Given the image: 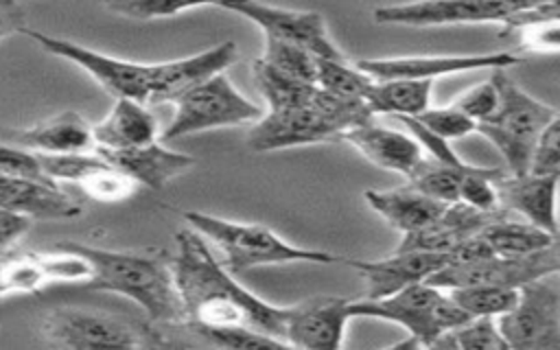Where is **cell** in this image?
<instances>
[{
    "instance_id": "cell-1",
    "label": "cell",
    "mask_w": 560,
    "mask_h": 350,
    "mask_svg": "<svg viewBox=\"0 0 560 350\" xmlns=\"http://www.w3.org/2000/svg\"><path fill=\"white\" fill-rule=\"evenodd\" d=\"M20 33L33 39L52 57L79 66L114 98H133L149 107L166 101L173 103L184 90L217 72H225L238 59L234 42H221L203 52L182 59L140 63L98 52L94 48L28 26H22Z\"/></svg>"
},
{
    "instance_id": "cell-2",
    "label": "cell",
    "mask_w": 560,
    "mask_h": 350,
    "mask_svg": "<svg viewBox=\"0 0 560 350\" xmlns=\"http://www.w3.org/2000/svg\"><path fill=\"white\" fill-rule=\"evenodd\" d=\"M171 262L186 319L210 326H247L287 346V306H276L234 280V273L217 260L199 232L182 228L175 234Z\"/></svg>"
},
{
    "instance_id": "cell-3",
    "label": "cell",
    "mask_w": 560,
    "mask_h": 350,
    "mask_svg": "<svg viewBox=\"0 0 560 350\" xmlns=\"http://www.w3.org/2000/svg\"><path fill=\"white\" fill-rule=\"evenodd\" d=\"M79 252L90 265L88 289L118 293L136 302L151 322L179 326L186 319L166 252H131L94 247L79 241H59Z\"/></svg>"
},
{
    "instance_id": "cell-4",
    "label": "cell",
    "mask_w": 560,
    "mask_h": 350,
    "mask_svg": "<svg viewBox=\"0 0 560 350\" xmlns=\"http://www.w3.org/2000/svg\"><path fill=\"white\" fill-rule=\"evenodd\" d=\"M182 219L188 228L199 232L208 243L217 245L223 254V265L236 276L254 267L284 265V262H315L335 265L346 262V256L311 249L284 241L273 230L260 223H241L214 217L201 210H184Z\"/></svg>"
},
{
    "instance_id": "cell-5",
    "label": "cell",
    "mask_w": 560,
    "mask_h": 350,
    "mask_svg": "<svg viewBox=\"0 0 560 350\" xmlns=\"http://www.w3.org/2000/svg\"><path fill=\"white\" fill-rule=\"evenodd\" d=\"M490 79L499 90V105L488 120L477 122V133L503 155L512 175H525L545 127L558 112L525 92L505 70H492Z\"/></svg>"
},
{
    "instance_id": "cell-6",
    "label": "cell",
    "mask_w": 560,
    "mask_h": 350,
    "mask_svg": "<svg viewBox=\"0 0 560 350\" xmlns=\"http://www.w3.org/2000/svg\"><path fill=\"white\" fill-rule=\"evenodd\" d=\"M350 315L374 317L405 328L409 337L400 343H394V348H431L442 332L453 330L470 319V315L451 298L446 289L433 287L429 282H416L376 300H350Z\"/></svg>"
},
{
    "instance_id": "cell-7",
    "label": "cell",
    "mask_w": 560,
    "mask_h": 350,
    "mask_svg": "<svg viewBox=\"0 0 560 350\" xmlns=\"http://www.w3.org/2000/svg\"><path fill=\"white\" fill-rule=\"evenodd\" d=\"M42 335L55 348H164L166 339L151 326L79 306H59L42 317Z\"/></svg>"
},
{
    "instance_id": "cell-8",
    "label": "cell",
    "mask_w": 560,
    "mask_h": 350,
    "mask_svg": "<svg viewBox=\"0 0 560 350\" xmlns=\"http://www.w3.org/2000/svg\"><path fill=\"white\" fill-rule=\"evenodd\" d=\"M173 118L162 133L164 140L256 122L265 114L260 105L234 88L225 72L190 85L173 101Z\"/></svg>"
},
{
    "instance_id": "cell-9",
    "label": "cell",
    "mask_w": 560,
    "mask_h": 350,
    "mask_svg": "<svg viewBox=\"0 0 560 350\" xmlns=\"http://www.w3.org/2000/svg\"><path fill=\"white\" fill-rule=\"evenodd\" d=\"M560 273V236L525 256H486L477 260H448L427 282L440 289L468 284H499L518 289L525 282Z\"/></svg>"
},
{
    "instance_id": "cell-10",
    "label": "cell",
    "mask_w": 560,
    "mask_h": 350,
    "mask_svg": "<svg viewBox=\"0 0 560 350\" xmlns=\"http://www.w3.org/2000/svg\"><path fill=\"white\" fill-rule=\"evenodd\" d=\"M536 0H411L385 4L372 11L376 24L387 26H459V24H505L512 15Z\"/></svg>"
},
{
    "instance_id": "cell-11",
    "label": "cell",
    "mask_w": 560,
    "mask_h": 350,
    "mask_svg": "<svg viewBox=\"0 0 560 350\" xmlns=\"http://www.w3.org/2000/svg\"><path fill=\"white\" fill-rule=\"evenodd\" d=\"M508 348L560 350V295L540 280L518 287L516 304L497 317Z\"/></svg>"
},
{
    "instance_id": "cell-12",
    "label": "cell",
    "mask_w": 560,
    "mask_h": 350,
    "mask_svg": "<svg viewBox=\"0 0 560 350\" xmlns=\"http://www.w3.org/2000/svg\"><path fill=\"white\" fill-rule=\"evenodd\" d=\"M214 7L247 18L262 35L298 44L317 59H343V52L330 39L326 22L317 11H295L260 0H217Z\"/></svg>"
},
{
    "instance_id": "cell-13",
    "label": "cell",
    "mask_w": 560,
    "mask_h": 350,
    "mask_svg": "<svg viewBox=\"0 0 560 350\" xmlns=\"http://www.w3.org/2000/svg\"><path fill=\"white\" fill-rule=\"evenodd\" d=\"M523 59L512 52H470V55H413V57H385L359 59L357 68L372 79H427L472 72V70H508Z\"/></svg>"
},
{
    "instance_id": "cell-14",
    "label": "cell",
    "mask_w": 560,
    "mask_h": 350,
    "mask_svg": "<svg viewBox=\"0 0 560 350\" xmlns=\"http://www.w3.org/2000/svg\"><path fill=\"white\" fill-rule=\"evenodd\" d=\"M319 142H339V131L311 101L291 109H269L252 125L247 133V147L256 153Z\"/></svg>"
},
{
    "instance_id": "cell-15",
    "label": "cell",
    "mask_w": 560,
    "mask_h": 350,
    "mask_svg": "<svg viewBox=\"0 0 560 350\" xmlns=\"http://www.w3.org/2000/svg\"><path fill=\"white\" fill-rule=\"evenodd\" d=\"M350 319L348 298L313 295L300 304L287 306L284 341L289 348L337 350L343 343Z\"/></svg>"
},
{
    "instance_id": "cell-16",
    "label": "cell",
    "mask_w": 560,
    "mask_h": 350,
    "mask_svg": "<svg viewBox=\"0 0 560 350\" xmlns=\"http://www.w3.org/2000/svg\"><path fill=\"white\" fill-rule=\"evenodd\" d=\"M448 262V254L427 249H396L381 260L346 258L343 265L357 269L365 280V298L376 300L392 295L409 284L427 282Z\"/></svg>"
},
{
    "instance_id": "cell-17",
    "label": "cell",
    "mask_w": 560,
    "mask_h": 350,
    "mask_svg": "<svg viewBox=\"0 0 560 350\" xmlns=\"http://www.w3.org/2000/svg\"><path fill=\"white\" fill-rule=\"evenodd\" d=\"M558 188L560 173L529 171L525 175H510L497 182L499 206L510 214H521L527 223L558 236Z\"/></svg>"
},
{
    "instance_id": "cell-18",
    "label": "cell",
    "mask_w": 560,
    "mask_h": 350,
    "mask_svg": "<svg viewBox=\"0 0 560 350\" xmlns=\"http://www.w3.org/2000/svg\"><path fill=\"white\" fill-rule=\"evenodd\" d=\"M0 140L35 153H90L96 149L92 125L79 112H59L28 127H4Z\"/></svg>"
},
{
    "instance_id": "cell-19",
    "label": "cell",
    "mask_w": 560,
    "mask_h": 350,
    "mask_svg": "<svg viewBox=\"0 0 560 350\" xmlns=\"http://www.w3.org/2000/svg\"><path fill=\"white\" fill-rule=\"evenodd\" d=\"M0 206L31 221H68L81 217V203L52 177L0 182Z\"/></svg>"
},
{
    "instance_id": "cell-20",
    "label": "cell",
    "mask_w": 560,
    "mask_h": 350,
    "mask_svg": "<svg viewBox=\"0 0 560 350\" xmlns=\"http://www.w3.org/2000/svg\"><path fill=\"white\" fill-rule=\"evenodd\" d=\"M112 166L127 173L138 186L162 190L166 184L195 166V158L166 149L164 144L149 142L131 149H94Z\"/></svg>"
},
{
    "instance_id": "cell-21",
    "label": "cell",
    "mask_w": 560,
    "mask_h": 350,
    "mask_svg": "<svg viewBox=\"0 0 560 350\" xmlns=\"http://www.w3.org/2000/svg\"><path fill=\"white\" fill-rule=\"evenodd\" d=\"M341 140L354 147L374 166L400 173L407 179L424 160V149L413 136L376 125L374 120L352 127L341 136Z\"/></svg>"
},
{
    "instance_id": "cell-22",
    "label": "cell",
    "mask_w": 560,
    "mask_h": 350,
    "mask_svg": "<svg viewBox=\"0 0 560 350\" xmlns=\"http://www.w3.org/2000/svg\"><path fill=\"white\" fill-rule=\"evenodd\" d=\"M508 214L505 210H477L462 201L446 203V208L440 212L435 221H431L427 228L405 234L400 245L396 249H427V252H442L451 254L457 245H462L466 238L479 234L488 223L494 219Z\"/></svg>"
},
{
    "instance_id": "cell-23",
    "label": "cell",
    "mask_w": 560,
    "mask_h": 350,
    "mask_svg": "<svg viewBox=\"0 0 560 350\" xmlns=\"http://www.w3.org/2000/svg\"><path fill=\"white\" fill-rule=\"evenodd\" d=\"M160 133L158 118L149 105L133 98H114L105 118L92 125L96 149H131L155 142Z\"/></svg>"
},
{
    "instance_id": "cell-24",
    "label": "cell",
    "mask_w": 560,
    "mask_h": 350,
    "mask_svg": "<svg viewBox=\"0 0 560 350\" xmlns=\"http://www.w3.org/2000/svg\"><path fill=\"white\" fill-rule=\"evenodd\" d=\"M363 197L368 206L378 217H383L394 230H398L402 236L427 228L446 208V203L429 197L427 192L418 190L411 184L392 188V190L368 188Z\"/></svg>"
},
{
    "instance_id": "cell-25",
    "label": "cell",
    "mask_w": 560,
    "mask_h": 350,
    "mask_svg": "<svg viewBox=\"0 0 560 350\" xmlns=\"http://www.w3.org/2000/svg\"><path fill=\"white\" fill-rule=\"evenodd\" d=\"M431 85L433 81L427 79H374L365 103L370 105L372 114L416 118L431 105Z\"/></svg>"
},
{
    "instance_id": "cell-26",
    "label": "cell",
    "mask_w": 560,
    "mask_h": 350,
    "mask_svg": "<svg viewBox=\"0 0 560 350\" xmlns=\"http://www.w3.org/2000/svg\"><path fill=\"white\" fill-rule=\"evenodd\" d=\"M479 236L494 256H525L551 245L560 234L553 236L527 221H512L503 214L488 223Z\"/></svg>"
},
{
    "instance_id": "cell-27",
    "label": "cell",
    "mask_w": 560,
    "mask_h": 350,
    "mask_svg": "<svg viewBox=\"0 0 560 350\" xmlns=\"http://www.w3.org/2000/svg\"><path fill=\"white\" fill-rule=\"evenodd\" d=\"M252 74L269 109H291V107L306 105L315 92V83L295 79L273 68L260 57L252 63Z\"/></svg>"
},
{
    "instance_id": "cell-28",
    "label": "cell",
    "mask_w": 560,
    "mask_h": 350,
    "mask_svg": "<svg viewBox=\"0 0 560 350\" xmlns=\"http://www.w3.org/2000/svg\"><path fill=\"white\" fill-rule=\"evenodd\" d=\"M470 168L472 164L464 160L446 162L433 155H424L416 173L409 177V184L442 203H455L459 197V184Z\"/></svg>"
},
{
    "instance_id": "cell-29",
    "label": "cell",
    "mask_w": 560,
    "mask_h": 350,
    "mask_svg": "<svg viewBox=\"0 0 560 350\" xmlns=\"http://www.w3.org/2000/svg\"><path fill=\"white\" fill-rule=\"evenodd\" d=\"M175 328L188 332L197 343L212 348H287L280 339L247 326H210L186 319Z\"/></svg>"
},
{
    "instance_id": "cell-30",
    "label": "cell",
    "mask_w": 560,
    "mask_h": 350,
    "mask_svg": "<svg viewBox=\"0 0 560 350\" xmlns=\"http://www.w3.org/2000/svg\"><path fill=\"white\" fill-rule=\"evenodd\" d=\"M446 291L470 317H499L508 313L518 298V289L499 284H468Z\"/></svg>"
},
{
    "instance_id": "cell-31",
    "label": "cell",
    "mask_w": 560,
    "mask_h": 350,
    "mask_svg": "<svg viewBox=\"0 0 560 350\" xmlns=\"http://www.w3.org/2000/svg\"><path fill=\"white\" fill-rule=\"evenodd\" d=\"M315 85L322 90H328L339 96L350 98H363L374 85V79L357 68L354 63H348L343 59H317V72H315Z\"/></svg>"
},
{
    "instance_id": "cell-32",
    "label": "cell",
    "mask_w": 560,
    "mask_h": 350,
    "mask_svg": "<svg viewBox=\"0 0 560 350\" xmlns=\"http://www.w3.org/2000/svg\"><path fill=\"white\" fill-rule=\"evenodd\" d=\"M431 348H464V350H508L499 332L497 317H470L462 326L442 332Z\"/></svg>"
},
{
    "instance_id": "cell-33",
    "label": "cell",
    "mask_w": 560,
    "mask_h": 350,
    "mask_svg": "<svg viewBox=\"0 0 560 350\" xmlns=\"http://www.w3.org/2000/svg\"><path fill=\"white\" fill-rule=\"evenodd\" d=\"M77 186L81 188V192H85L90 199L94 201H101V203H118V201H125L129 199L138 184L127 175L122 173L120 168L112 166L107 160L101 158V162L88 171L79 182Z\"/></svg>"
},
{
    "instance_id": "cell-34",
    "label": "cell",
    "mask_w": 560,
    "mask_h": 350,
    "mask_svg": "<svg viewBox=\"0 0 560 350\" xmlns=\"http://www.w3.org/2000/svg\"><path fill=\"white\" fill-rule=\"evenodd\" d=\"M101 2L107 11L129 20H138V22L173 18L190 9L217 4V0H101Z\"/></svg>"
},
{
    "instance_id": "cell-35",
    "label": "cell",
    "mask_w": 560,
    "mask_h": 350,
    "mask_svg": "<svg viewBox=\"0 0 560 350\" xmlns=\"http://www.w3.org/2000/svg\"><path fill=\"white\" fill-rule=\"evenodd\" d=\"M260 59H265L267 63H271L273 68L315 83V72H317V57L313 52H308L306 48L284 42V39H276V37H267L265 35V48Z\"/></svg>"
},
{
    "instance_id": "cell-36",
    "label": "cell",
    "mask_w": 560,
    "mask_h": 350,
    "mask_svg": "<svg viewBox=\"0 0 560 350\" xmlns=\"http://www.w3.org/2000/svg\"><path fill=\"white\" fill-rule=\"evenodd\" d=\"M2 280L7 293H33L48 284L39 252L7 256L2 262Z\"/></svg>"
},
{
    "instance_id": "cell-37",
    "label": "cell",
    "mask_w": 560,
    "mask_h": 350,
    "mask_svg": "<svg viewBox=\"0 0 560 350\" xmlns=\"http://www.w3.org/2000/svg\"><path fill=\"white\" fill-rule=\"evenodd\" d=\"M503 177L501 168H488V166H472L462 184H459V197L457 201L477 208V210H503L499 206V195H497V182Z\"/></svg>"
},
{
    "instance_id": "cell-38",
    "label": "cell",
    "mask_w": 560,
    "mask_h": 350,
    "mask_svg": "<svg viewBox=\"0 0 560 350\" xmlns=\"http://www.w3.org/2000/svg\"><path fill=\"white\" fill-rule=\"evenodd\" d=\"M416 120L427 127L433 136L451 142L459 140L464 136H470L477 131V122L468 118L462 109H457L453 103L446 107H427L422 114L416 116Z\"/></svg>"
},
{
    "instance_id": "cell-39",
    "label": "cell",
    "mask_w": 560,
    "mask_h": 350,
    "mask_svg": "<svg viewBox=\"0 0 560 350\" xmlns=\"http://www.w3.org/2000/svg\"><path fill=\"white\" fill-rule=\"evenodd\" d=\"M46 177L42 160L35 151L0 140V182Z\"/></svg>"
},
{
    "instance_id": "cell-40",
    "label": "cell",
    "mask_w": 560,
    "mask_h": 350,
    "mask_svg": "<svg viewBox=\"0 0 560 350\" xmlns=\"http://www.w3.org/2000/svg\"><path fill=\"white\" fill-rule=\"evenodd\" d=\"M453 105L457 109H462L475 122H483L494 114V109L499 105V90H497L494 81L488 79V81L477 83L470 90H466Z\"/></svg>"
},
{
    "instance_id": "cell-41",
    "label": "cell",
    "mask_w": 560,
    "mask_h": 350,
    "mask_svg": "<svg viewBox=\"0 0 560 350\" xmlns=\"http://www.w3.org/2000/svg\"><path fill=\"white\" fill-rule=\"evenodd\" d=\"M542 24H560V0H536L532 7L512 15L501 26V33H521L525 28Z\"/></svg>"
},
{
    "instance_id": "cell-42",
    "label": "cell",
    "mask_w": 560,
    "mask_h": 350,
    "mask_svg": "<svg viewBox=\"0 0 560 350\" xmlns=\"http://www.w3.org/2000/svg\"><path fill=\"white\" fill-rule=\"evenodd\" d=\"M532 171L560 173V114H556L551 122L545 127L534 153Z\"/></svg>"
},
{
    "instance_id": "cell-43",
    "label": "cell",
    "mask_w": 560,
    "mask_h": 350,
    "mask_svg": "<svg viewBox=\"0 0 560 350\" xmlns=\"http://www.w3.org/2000/svg\"><path fill=\"white\" fill-rule=\"evenodd\" d=\"M31 219L20 217L15 212H0V252H7L15 241L22 238V234H26V230L31 228Z\"/></svg>"
},
{
    "instance_id": "cell-44",
    "label": "cell",
    "mask_w": 560,
    "mask_h": 350,
    "mask_svg": "<svg viewBox=\"0 0 560 350\" xmlns=\"http://www.w3.org/2000/svg\"><path fill=\"white\" fill-rule=\"evenodd\" d=\"M24 24L18 22V13L13 9V4L0 2V39H4L7 35H11L13 31H20Z\"/></svg>"
},
{
    "instance_id": "cell-45",
    "label": "cell",
    "mask_w": 560,
    "mask_h": 350,
    "mask_svg": "<svg viewBox=\"0 0 560 350\" xmlns=\"http://www.w3.org/2000/svg\"><path fill=\"white\" fill-rule=\"evenodd\" d=\"M4 254H7V252H0V324H2V298L7 295L4 280H2V262H4Z\"/></svg>"
},
{
    "instance_id": "cell-46",
    "label": "cell",
    "mask_w": 560,
    "mask_h": 350,
    "mask_svg": "<svg viewBox=\"0 0 560 350\" xmlns=\"http://www.w3.org/2000/svg\"><path fill=\"white\" fill-rule=\"evenodd\" d=\"M0 70H2V50H0ZM0 88H2V77H0Z\"/></svg>"
}]
</instances>
